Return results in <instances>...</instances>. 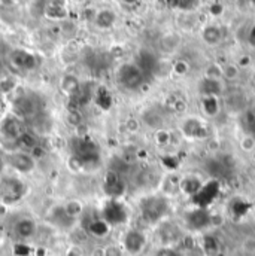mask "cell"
Here are the masks:
<instances>
[{
	"instance_id": "6da1fadb",
	"label": "cell",
	"mask_w": 255,
	"mask_h": 256,
	"mask_svg": "<svg viewBox=\"0 0 255 256\" xmlns=\"http://www.w3.org/2000/svg\"><path fill=\"white\" fill-rule=\"evenodd\" d=\"M70 149L72 155H75L82 162L84 168L87 166H97V162L100 161L99 144L87 136L73 137L70 142Z\"/></svg>"
},
{
	"instance_id": "7a4b0ae2",
	"label": "cell",
	"mask_w": 255,
	"mask_h": 256,
	"mask_svg": "<svg viewBox=\"0 0 255 256\" xmlns=\"http://www.w3.org/2000/svg\"><path fill=\"white\" fill-rule=\"evenodd\" d=\"M169 212V201L164 196L152 195L146 196L140 202V213L142 218L148 224H158Z\"/></svg>"
},
{
	"instance_id": "3957f363",
	"label": "cell",
	"mask_w": 255,
	"mask_h": 256,
	"mask_svg": "<svg viewBox=\"0 0 255 256\" xmlns=\"http://www.w3.org/2000/svg\"><path fill=\"white\" fill-rule=\"evenodd\" d=\"M26 185L17 178L0 179V198L5 204H15L26 195Z\"/></svg>"
},
{
	"instance_id": "277c9868",
	"label": "cell",
	"mask_w": 255,
	"mask_h": 256,
	"mask_svg": "<svg viewBox=\"0 0 255 256\" xmlns=\"http://www.w3.org/2000/svg\"><path fill=\"white\" fill-rule=\"evenodd\" d=\"M117 80L127 90H137L145 82L143 72L137 67V64L126 63L123 64L117 72Z\"/></svg>"
},
{
	"instance_id": "5b68a950",
	"label": "cell",
	"mask_w": 255,
	"mask_h": 256,
	"mask_svg": "<svg viewBox=\"0 0 255 256\" xmlns=\"http://www.w3.org/2000/svg\"><path fill=\"white\" fill-rule=\"evenodd\" d=\"M15 116L32 120L38 114H41V104L38 102V96L35 94H23L14 102Z\"/></svg>"
},
{
	"instance_id": "8992f818",
	"label": "cell",
	"mask_w": 255,
	"mask_h": 256,
	"mask_svg": "<svg viewBox=\"0 0 255 256\" xmlns=\"http://www.w3.org/2000/svg\"><path fill=\"white\" fill-rule=\"evenodd\" d=\"M219 186L221 185L216 179H210L209 182H203L198 192L191 196L194 206L200 207V208H207L215 201V198L219 195Z\"/></svg>"
},
{
	"instance_id": "52a82bcc",
	"label": "cell",
	"mask_w": 255,
	"mask_h": 256,
	"mask_svg": "<svg viewBox=\"0 0 255 256\" xmlns=\"http://www.w3.org/2000/svg\"><path fill=\"white\" fill-rule=\"evenodd\" d=\"M127 208L120 200H109L103 210H102V219L111 226V225H121L127 220Z\"/></svg>"
},
{
	"instance_id": "ba28073f",
	"label": "cell",
	"mask_w": 255,
	"mask_h": 256,
	"mask_svg": "<svg viewBox=\"0 0 255 256\" xmlns=\"http://www.w3.org/2000/svg\"><path fill=\"white\" fill-rule=\"evenodd\" d=\"M103 190L111 200H118L120 196H123V194L126 192V184L118 172L111 170L105 174Z\"/></svg>"
},
{
	"instance_id": "9c48e42d",
	"label": "cell",
	"mask_w": 255,
	"mask_h": 256,
	"mask_svg": "<svg viewBox=\"0 0 255 256\" xmlns=\"http://www.w3.org/2000/svg\"><path fill=\"white\" fill-rule=\"evenodd\" d=\"M185 225L191 231H203L210 225V213L207 208L195 207L185 214Z\"/></svg>"
},
{
	"instance_id": "30bf717a",
	"label": "cell",
	"mask_w": 255,
	"mask_h": 256,
	"mask_svg": "<svg viewBox=\"0 0 255 256\" xmlns=\"http://www.w3.org/2000/svg\"><path fill=\"white\" fill-rule=\"evenodd\" d=\"M124 249L130 255H139L146 246V236L140 230H130L123 240Z\"/></svg>"
},
{
	"instance_id": "8fae6325",
	"label": "cell",
	"mask_w": 255,
	"mask_h": 256,
	"mask_svg": "<svg viewBox=\"0 0 255 256\" xmlns=\"http://www.w3.org/2000/svg\"><path fill=\"white\" fill-rule=\"evenodd\" d=\"M26 130L23 127V122L18 116L15 115H9L6 116L2 124H0V132L3 137H6L8 140H14L17 142V138L24 132Z\"/></svg>"
},
{
	"instance_id": "7c38bea8",
	"label": "cell",
	"mask_w": 255,
	"mask_h": 256,
	"mask_svg": "<svg viewBox=\"0 0 255 256\" xmlns=\"http://www.w3.org/2000/svg\"><path fill=\"white\" fill-rule=\"evenodd\" d=\"M8 162L20 173H30L35 168V160L32 158L30 154H24V152H17L9 155Z\"/></svg>"
},
{
	"instance_id": "4fadbf2b",
	"label": "cell",
	"mask_w": 255,
	"mask_h": 256,
	"mask_svg": "<svg viewBox=\"0 0 255 256\" xmlns=\"http://www.w3.org/2000/svg\"><path fill=\"white\" fill-rule=\"evenodd\" d=\"M11 63L20 70H32L38 66V58L23 50H17L11 54Z\"/></svg>"
},
{
	"instance_id": "5bb4252c",
	"label": "cell",
	"mask_w": 255,
	"mask_h": 256,
	"mask_svg": "<svg viewBox=\"0 0 255 256\" xmlns=\"http://www.w3.org/2000/svg\"><path fill=\"white\" fill-rule=\"evenodd\" d=\"M136 64H137V67L143 72L145 76H146V74L155 73V72L158 70V66H160L157 57H155L151 51H146V50H142V51L139 52Z\"/></svg>"
},
{
	"instance_id": "9a60e30c",
	"label": "cell",
	"mask_w": 255,
	"mask_h": 256,
	"mask_svg": "<svg viewBox=\"0 0 255 256\" xmlns=\"http://www.w3.org/2000/svg\"><path fill=\"white\" fill-rule=\"evenodd\" d=\"M50 220H51L53 224H56L57 226H60V228H70V226L73 225V222H75V219H73L72 216L67 214L64 206H57V207H54V208L51 210V213H50Z\"/></svg>"
},
{
	"instance_id": "2e32d148",
	"label": "cell",
	"mask_w": 255,
	"mask_h": 256,
	"mask_svg": "<svg viewBox=\"0 0 255 256\" xmlns=\"http://www.w3.org/2000/svg\"><path fill=\"white\" fill-rule=\"evenodd\" d=\"M15 232L20 238H30L36 234V224L29 218H23L15 224Z\"/></svg>"
},
{
	"instance_id": "e0dca14e",
	"label": "cell",
	"mask_w": 255,
	"mask_h": 256,
	"mask_svg": "<svg viewBox=\"0 0 255 256\" xmlns=\"http://www.w3.org/2000/svg\"><path fill=\"white\" fill-rule=\"evenodd\" d=\"M201 185H203V180L200 178H197L194 174H188V176H185L181 180L179 188H181V191L184 192V194H187L188 196H192V195H195L198 192V190L201 188Z\"/></svg>"
},
{
	"instance_id": "ac0fdd59",
	"label": "cell",
	"mask_w": 255,
	"mask_h": 256,
	"mask_svg": "<svg viewBox=\"0 0 255 256\" xmlns=\"http://www.w3.org/2000/svg\"><path fill=\"white\" fill-rule=\"evenodd\" d=\"M222 91V85H221V80H216V79H209V78H204L200 84V92L204 96V97H218V94Z\"/></svg>"
},
{
	"instance_id": "d6986e66",
	"label": "cell",
	"mask_w": 255,
	"mask_h": 256,
	"mask_svg": "<svg viewBox=\"0 0 255 256\" xmlns=\"http://www.w3.org/2000/svg\"><path fill=\"white\" fill-rule=\"evenodd\" d=\"M94 100H96V104L102 109V110H109L112 108V96L109 94V91L105 88V86H100L94 92Z\"/></svg>"
},
{
	"instance_id": "ffe728a7",
	"label": "cell",
	"mask_w": 255,
	"mask_h": 256,
	"mask_svg": "<svg viewBox=\"0 0 255 256\" xmlns=\"http://www.w3.org/2000/svg\"><path fill=\"white\" fill-rule=\"evenodd\" d=\"M30 122H32V131L36 134H45V132H50V130H51V121H50V118L48 116H45V115H42V112L41 114H38L36 116H33L32 120H30Z\"/></svg>"
},
{
	"instance_id": "44dd1931",
	"label": "cell",
	"mask_w": 255,
	"mask_h": 256,
	"mask_svg": "<svg viewBox=\"0 0 255 256\" xmlns=\"http://www.w3.org/2000/svg\"><path fill=\"white\" fill-rule=\"evenodd\" d=\"M182 131H184V136H187L188 138H198L203 132V126L195 118H188L182 124Z\"/></svg>"
},
{
	"instance_id": "7402d4cb",
	"label": "cell",
	"mask_w": 255,
	"mask_h": 256,
	"mask_svg": "<svg viewBox=\"0 0 255 256\" xmlns=\"http://www.w3.org/2000/svg\"><path fill=\"white\" fill-rule=\"evenodd\" d=\"M94 22L100 28H109L115 22V14L109 9H103L94 15Z\"/></svg>"
},
{
	"instance_id": "603a6c76",
	"label": "cell",
	"mask_w": 255,
	"mask_h": 256,
	"mask_svg": "<svg viewBox=\"0 0 255 256\" xmlns=\"http://www.w3.org/2000/svg\"><path fill=\"white\" fill-rule=\"evenodd\" d=\"M87 231L94 237H105L109 232V225L103 219H93L87 225Z\"/></svg>"
},
{
	"instance_id": "cb8c5ba5",
	"label": "cell",
	"mask_w": 255,
	"mask_h": 256,
	"mask_svg": "<svg viewBox=\"0 0 255 256\" xmlns=\"http://www.w3.org/2000/svg\"><path fill=\"white\" fill-rule=\"evenodd\" d=\"M60 86H62L63 92H66L67 96H73V94H76V92L79 91L81 84H79V80H78L76 76H73V74H66L63 79H62Z\"/></svg>"
},
{
	"instance_id": "d4e9b609",
	"label": "cell",
	"mask_w": 255,
	"mask_h": 256,
	"mask_svg": "<svg viewBox=\"0 0 255 256\" xmlns=\"http://www.w3.org/2000/svg\"><path fill=\"white\" fill-rule=\"evenodd\" d=\"M203 39H204V42L209 44V45H216V44H219L221 39H222V32H221V28L216 27V26H209V27H206V28L203 30Z\"/></svg>"
},
{
	"instance_id": "484cf974",
	"label": "cell",
	"mask_w": 255,
	"mask_h": 256,
	"mask_svg": "<svg viewBox=\"0 0 255 256\" xmlns=\"http://www.w3.org/2000/svg\"><path fill=\"white\" fill-rule=\"evenodd\" d=\"M181 44V38L176 33H169L160 40V46L164 52H173Z\"/></svg>"
},
{
	"instance_id": "4316f807",
	"label": "cell",
	"mask_w": 255,
	"mask_h": 256,
	"mask_svg": "<svg viewBox=\"0 0 255 256\" xmlns=\"http://www.w3.org/2000/svg\"><path fill=\"white\" fill-rule=\"evenodd\" d=\"M45 15L51 20H63L66 18L67 12L64 9V6L62 3H57V2H53L47 6L45 9Z\"/></svg>"
},
{
	"instance_id": "83f0119b",
	"label": "cell",
	"mask_w": 255,
	"mask_h": 256,
	"mask_svg": "<svg viewBox=\"0 0 255 256\" xmlns=\"http://www.w3.org/2000/svg\"><path fill=\"white\" fill-rule=\"evenodd\" d=\"M17 144L24 148V149H29L32 150L36 144H38V140H36V136L33 131H24L18 138H17Z\"/></svg>"
},
{
	"instance_id": "f1b7e54d",
	"label": "cell",
	"mask_w": 255,
	"mask_h": 256,
	"mask_svg": "<svg viewBox=\"0 0 255 256\" xmlns=\"http://www.w3.org/2000/svg\"><path fill=\"white\" fill-rule=\"evenodd\" d=\"M143 121H145L146 126H149L151 128H160L161 124H163V116L155 109H148L143 114Z\"/></svg>"
},
{
	"instance_id": "f546056e",
	"label": "cell",
	"mask_w": 255,
	"mask_h": 256,
	"mask_svg": "<svg viewBox=\"0 0 255 256\" xmlns=\"http://www.w3.org/2000/svg\"><path fill=\"white\" fill-rule=\"evenodd\" d=\"M203 112L207 116H215L219 112L218 97H204L203 98Z\"/></svg>"
},
{
	"instance_id": "4dcf8cb0",
	"label": "cell",
	"mask_w": 255,
	"mask_h": 256,
	"mask_svg": "<svg viewBox=\"0 0 255 256\" xmlns=\"http://www.w3.org/2000/svg\"><path fill=\"white\" fill-rule=\"evenodd\" d=\"M64 208H66L67 214H69V216H72L73 219H76L78 216H81V214L84 213V206H82V202H81V201H78V200H72V201H69V202L64 206Z\"/></svg>"
},
{
	"instance_id": "1f68e13d",
	"label": "cell",
	"mask_w": 255,
	"mask_h": 256,
	"mask_svg": "<svg viewBox=\"0 0 255 256\" xmlns=\"http://www.w3.org/2000/svg\"><path fill=\"white\" fill-rule=\"evenodd\" d=\"M206 78L221 80V78H222V68H221L219 66H216V64H212V66L207 67V70H206Z\"/></svg>"
},
{
	"instance_id": "d6a6232c",
	"label": "cell",
	"mask_w": 255,
	"mask_h": 256,
	"mask_svg": "<svg viewBox=\"0 0 255 256\" xmlns=\"http://www.w3.org/2000/svg\"><path fill=\"white\" fill-rule=\"evenodd\" d=\"M172 70L176 73V74H179V76H182V74H187L188 73V70H190V66L187 62H184V60H179V62H176V63L172 66Z\"/></svg>"
},
{
	"instance_id": "836d02e7",
	"label": "cell",
	"mask_w": 255,
	"mask_h": 256,
	"mask_svg": "<svg viewBox=\"0 0 255 256\" xmlns=\"http://www.w3.org/2000/svg\"><path fill=\"white\" fill-rule=\"evenodd\" d=\"M67 121H69V124H72L75 127H81V124H82L81 112L79 110H70L69 115H67Z\"/></svg>"
},
{
	"instance_id": "e575fe53",
	"label": "cell",
	"mask_w": 255,
	"mask_h": 256,
	"mask_svg": "<svg viewBox=\"0 0 255 256\" xmlns=\"http://www.w3.org/2000/svg\"><path fill=\"white\" fill-rule=\"evenodd\" d=\"M14 88H15V82H14V79H11V78L0 79V92L8 94V92H11Z\"/></svg>"
},
{
	"instance_id": "d590c367",
	"label": "cell",
	"mask_w": 255,
	"mask_h": 256,
	"mask_svg": "<svg viewBox=\"0 0 255 256\" xmlns=\"http://www.w3.org/2000/svg\"><path fill=\"white\" fill-rule=\"evenodd\" d=\"M237 73H239V70H237V67L233 66V64H228V66H225V67L222 68V76H225V78H228V79L236 78Z\"/></svg>"
},
{
	"instance_id": "8d00e7d4",
	"label": "cell",
	"mask_w": 255,
	"mask_h": 256,
	"mask_svg": "<svg viewBox=\"0 0 255 256\" xmlns=\"http://www.w3.org/2000/svg\"><path fill=\"white\" fill-rule=\"evenodd\" d=\"M30 152H32L30 155H32V158H33V160H35V158H36V160H39V158H44V156L47 155V150H45L42 146H39V144H36Z\"/></svg>"
},
{
	"instance_id": "74e56055",
	"label": "cell",
	"mask_w": 255,
	"mask_h": 256,
	"mask_svg": "<svg viewBox=\"0 0 255 256\" xmlns=\"http://www.w3.org/2000/svg\"><path fill=\"white\" fill-rule=\"evenodd\" d=\"M155 256H178V254H176V250H175L173 248H170V246H164V248H161V249H158V250H157Z\"/></svg>"
},
{
	"instance_id": "f35d334b",
	"label": "cell",
	"mask_w": 255,
	"mask_h": 256,
	"mask_svg": "<svg viewBox=\"0 0 255 256\" xmlns=\"http://www.w3.org/2000/svg\"><path fill=\"white\" fill-rule=\"evenodd\" d=\"M69 166H70V168H72V170H75V172H79V170H82V168H84L82 162H81L75 155H72V156H70V160H69Z\"/></svg>"
},
{
	"instance_id": "ab89813d",
	"label": "cell",
	"mask_w": 255,
	"mask_h": 256,
	"mask_svg": "<svg viewBox=\"0 0 255 256\" xmlns=\"http://www.w3.org/2000/svg\"><path fill=\"white\" fill-rule=\"evenodd\" d=\"M103 256H121V250L115 246H108L103 249Z\"/></svg>"
},
{
	"instance_id": "60d3db41",
	"label": "cell",
	"mask_w": 255,
	"mask_h": 256,
	"mask_svg": "<svg viewBox=\"0 0 255 256\" xmlns=\"http://www.w3.org/2000/svg\"><path fill=\"white\" fill-rule=\"evenodd\" d=\"M210 14L213 15V16H218V15H221L222 14V4L221 3H213L212 6H210Z\"/></svg>"
},
{
	"instance_id": "b9f144b4",
	"label": "cell",
	"mask_w": 255,
	"mask_h": 256,
	"mask_svg": "<svg viewBox=\"0 0 255 256\" xmlns=\"http://www.w3.org/2000/svg\"><path fill=\"white\" fill-rule=\"evenodd\" d=\"M191 3L192 0H172V4H175V6H178V8H182V9L190 8Z\"/></svg>"
},
{
	"instance_id": "7bdbcfd3",
	"label": "cell",
	"mask_w": 255,
	"mask_h": 256,
	"mask_svg": "<svg viewBox=\"0 0 255 256\" xmlns=\"http://www.w3.org/2000/svg\"><path fill=\"white\" fill-rule=\"evenodd\" d=\"M15 252H17L18 255H27V254H29V248L24 246V244H18V246L15 248Z\"/></svg>"
},
{
	"instance_id": "ee69618b",
	"label": "cell",
	"mask_w": 255,
	"mask_h": 256,
	"mask_svg": "<svg viewBox=\"0 0 255 256\" xmlns=\"http://www.w3.org/2000/svg\"><path fill=\"white\" fill-rule=\"evenodd\" d=\"M67 256H82V252H81V249H78V248H70V249L67 250Z\"/></svg>"
},
{
	"instance_id": "f6af8a7d",
	"label": "cell",
	"mask_w": 255,
	"mask_h": 256,
	"mask_svg": "<svg viewBox=\"0 0 255 256\" xmlns=\"http://www.w3.org/2000/svg\"><path fill=\"white\" fill-rule=\"evenodd\" d=\"M249 42L255 46V28L251 32V34H249Z\"/></svg>"
},
{
	"instance_id": "bcb514c9",
	"label": "cell",
	"mask_w": 255,
	"mask_h": 256,
	"mask_svg": "<svg viewBox=\"0 0 255 256\" xmlns=\"http://www.w3.org/2000/svg\"><path fill=\"white\" fill-rule=\"evenodd\" d=\"M3 168H5V158L0 155V174L3 173Z\"/></svg>"
},
{
	"instance_id": "7dc6e473",
	"label": "cell",
	"mask_w": 255,
	"mask_h": 256,
	"mask_svg": "<svg viewBox=\"0 0 255 256\" xmlns=\"http://www.w3.org/2000/svg\"><path fill=\"white\" fill-rule=\"evenodd\" d=\"M124 3H127V4H131V3H136L137 0H123Z\"/></svg>"
},
{
	"instance_id": "c3c4849f",
	"label": "cell",
	"mask_w": 255,
	"mask_h": 256,
	"mask_svg": "<svg viewBox=\"0 0 255 256\" xmlns=\"http://www.w3.org/2000/svg\"><path fill=\"white\" fill-rule=\"evenodd\" d=\"M72 2H75V3H82L84 0H72Z\"/></svg>"
},
{
	"instance_id": "681fc988",
	"label": "cell",
	"mask_w": 255,
	"mask_h": 256,
	"mask_svg": "<svg viewBox=\"0 0 255 256\" xmlns=\"http://www.w3.org/2000/svg\"><path fill=\"white\" fill-rule=\"evenodd\" d=\"M0 242H2V231H0Z\"/></svg>"
},
{
	"instance_id": "f907efd6",
	"label": "cell",
	"mask_w": 255,
	"mask_h": 256,
	"mask_svg": "<svg viewBox=\"0 0 255 256\" xmlns=\"http://www.w3.org/2000/svg\"><path fill=\"white\" fill-rule=\"evenodd\" d=\"M251 2H252V3H254V4H255V0H251Z\"/></svg>"
},
{
	"instance_id": "816d5d0a",
	"label": "cell",
	"mask_w": 255,
	"mask_h": 256,
	"mask_svg": "<svg viewBox=\"0 0 255 256\" xmlns=\"http://www.w3.org/2000/svg\"><path fill=\"white\" fill-rule=\"evenodd\" d=\"M0 138H2V132H0Z\"/></svg>"
}]
</instances>
